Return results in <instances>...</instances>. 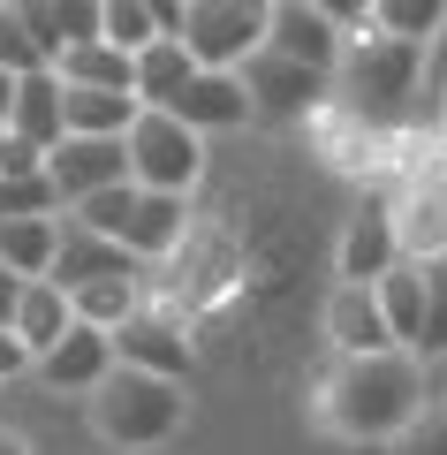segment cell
I'll list each match as a JSON object with an SVG mask.
<instances>
[{
	"label": "cell",
	"instance_id": "7",
	"mask_svg": "<svg viewBox=\"0 0 447 455\" xmlns=\"http://www.w3.org/2000/svg\"><path fill=\"white\" fill-rule=\"evenodd\" d=\"M266 16H273V0H182L175 38L190 46L197 68H235L243 53L266 46Z\"/></svg>",
	"mask_w": 447,
	"mask_h": 455
},
{
	"label": "cell",
	"instance_id": "4",
	"mask_svg": "<svg viewBox=\"0 0 447 455\" xmlns=\"http://www.w3.org/2000/svg\"><path fill=\"white\" fill-rule=\"evenodd\" d=\"M61 212H76L84 228L114 235V243H122L137 266H160L167 251L190 235V197H182V190H137V182H107V190L76 197V205H61Z\"/></svg>",
	"mask_w": 447,
	"mask_h": 455
},
{
	"label": "cell",
	"instance_id": "28",
	"mask_svg": "<svg viewBox=\"0 0 447 455\" xmlns=\"http://www.w3.org/2000/svg\"><path fill=\"white\" fill-rule=\"evenodd\" d=\"M99 38L122 53H137L144 38H160V23H152V8L144 0H99Z\"/></svg>",
	"mask_w": 447,
	"mask_h": 455
},
{
	"label": "cell",
	"instance_id": "17",
	"mask_svg": "<svg viewBox=\"0 0 447 455\" xmlns=\"http://www.w3.org/2000/svg\"><path fill=\"white\" fill-rule=\"evenodd\" d=\"M190 46H182L175 31H160V38H144L137 53H129V99L137 107H175V92L190 84Z\"/></svg>",
	"mask_w": 447,
	"mask_h": 455
},
{
	"label": "cell",
	"instance_id": "34",
	"mask_svg": "<svg viewBox=\"0 0 447 455\" xmlns=\"http://www.w3.org/2000/svg\"><path fill=\"white\" fill-rule=\"evenodd\" d=\"M16 379H31V349L0 326V387H16Z\"/></svg>",
	"mask_w": 447,
	"mask_h": 455
},
{
	"label": "cell",
	"instance_id": "5",
	"mask_svg": "<svg viewBox=\"0 0 447 455\" xmlns=\"http://www.w3.org/2000/svg\"><path fill=\"white\" fill-rule=\"evenodd\" d=\"M410 160H402L395 190H387V212H395V243L402 259H447V152H440V130H410L402 137Z\"/></svg>",
	"mask_w": 447,
	"mask_h": 455
},
{
	"label": "cell",
	"instance_id": "33",
	"mask_svg": "<svg viewBox=\"0 0 447 455\" xmlns=\"http://www.w3.org/2000/svg\"><path fill=\"white\" fill-rule=\"evenodd\" d=\"M38 160H46V152H38V145H23V137L8 130V122H0V175H31Z\"/></svg>",
	"mask_w": 447,
	"mask_h": 455
},
{
	"label": "cell",
	"instance_id": "18",
	"mask_svg": "<svg viewBox=\"0 0 447 455\" xmlns=\"http://www.w3.org/2000/svg\"><path fill=\"white\" fill-rule=\"evenodd\" d=\"M16 8V23L31 31L38 61H53L61 46H76V38H99V0H8Z\"/></svg>",
	"mask_w": 447,
	"mask_h": 455
},
{
	"label": "cell",
	"instance_id": "1",
	"mask_svg": "<svg viewBox=\"0 0 447 455\" xmlns=\"http://www.w3.org/2000/svg\"><path fill=\"white\" fill-rule=\"evenodd\" d=\"M425 395L432 379L410 349H364V357H334V372L319 379V418L326 433L371 448V440H395L425 410Z\"/></svg>",
	"mask_w": 447,
	"mask_h": 455
},
{
	"label": "cell",
	"instance_id": "31",
	"mask_svg": "<svg viewBox=\"0 0 447 455\" xmlns=\"http://www.w3.org/2000/svg\"><path fill=\"white\" fill-rule=\"evenodd\" d=\"M0 68H16V76H23V68H46V61H38V46H31V31L16 23L8 0H0Z\"/></svg>",
	"mask_w": 447,
	"mask_h": 455
},
{
	"label": "cell",
	"instance_id": "15",
	"mask_svg": "<svg viewBox=\"0 0 447 455\" xmlns=\"http://www.w3.org/2000/svg\"><path fill=\"white\" fill-rule=\"evenodd\" d=\"M266 46H273V53H288V61H311V68H326V76H334V61H341V46H349V38H341L334 23L311 8V0H273V16H266Z\"/></svg>",
	"mask_w": 447,
	"mask_h": 455
},
{
	"label": "cell",
	"instance_id": "25",
	"mask_svg": "<svg viewBox=\"0 0 447 455\" xmlns=\"http://www.w3.org/2000/svg\"><path fill=\"white\" fill-rule=\"evenodd\" d=\"M137 304H144V266L137 274H99V281H76V289H68V311L92 319V326H122Z\"/></svg>",
	"mask_w": 447,
	"mask_h": 455
},
{
	"label": "cell",
	"instance_id": "13",
	"mask_svg": "<svg viewBox=\"0 0 447 455\" xmlns=\"http://www.w3.org/2000/svg\"><path fill=\"white\" fill-rule=\"evenodd\" d=\"M175 122H190L197 137H227V130H251V92H243L235 68H190V84L175 92Z\"/></svg>",
	"mask_w": 447,
	"mask_h": 455
},
{
	"label": "cell",
	"instance_id": "14",
	"mask_svg": "<svg viewBox=\"0 0 447 455\" xmlns=\"http://www.w3.org/2000/svg\"><path fill=\"white\" fill-rule=\"evenodd\" d=\"M326 349H334V357L395 349V334H387V319H379L371 281H334V289H326Z\"/></svg>",
	"mask_w": 447,
	"mask_h": 455
},
{
	"label": "cell",
	"instance_id": "3",
	"mask_svg": "<svg viewBox=\"0 0 447 455\" xmlns=\"http://www.w3.org/2000/svg\"><path fill=\"white\" fill-rule=\"evenodd\" d=\"M84 418L107 448L122 455H144V448H167L190 418V387L182 379H160V372H137V364H107L92 395H84Z\"/></svg>",
	"mask_w": 447,
	"mask_h": 455
},
{
	"label": "cell",
	"instance_id": "30",
	"mask_svg": "<svg viewBox=\"0 0 447 455\" xmlns=\"http://www.w3.org/2000/svg\"><path fill=\"white\" fill-rule=\"evenodd\" d=\"M16 212H61L46 167H31V175H0V220H16Z\"/></svg>",
	"mask_w": 447,
	"mask_h": 455
},
{
	"label": "cell",
	"instance_id": "24",
	"mask_svg": "<svg viewBox=\"0 0 447 455\" xmlns=\"http://www.w3.org/2000/svg\"><path fill=\"white\" fill-rule=\"evenodd\" d=\"M46 68H53L61 84H99V92H129V53H122V46H107V38H76V46H61Z\"/></svg>",
	"mask_w": 447,
	"mask_h": 455
},
{
	"label": "cell",
	"instance_id": "12",
	"mask_svg": "<svg viewBox=\"0 0 447 455\" xmlns=\"http://www.w3.org/2000/svg\"><path fill=\"white\" fill-rule=\"evenodd\" d=\"M395 259H402V243H395V212H387V190H364V197L349 205V228H341L334 281H379Z\"/></svg>",
	"mask_w": 447,
	"mask_h": 455
},
{
	"label": "cell",
	"instance_id": "2",
	"mask_svg": "<svg viewBox=\"0 0 447 455\" xmlns=\"http://www.w3.org/2000/svg\"><path fill=\"white\" fill-rule=\"evenodd\" d=\"M326 107L349 114L371 137L417 130V114H425V46L417 38H387V31L349 38L334 61V99Z\"/></svg>",
	"mask_w": 447,
	"mask_h": 455
},
{
	"label": "cell",
	"instance_id": "21",
	"mask_svg": "<svg viewBox=\"0 0 447 455\" xmlns=\"http://www.w3.org/2000/svg\"><path fill=\"white\" fill-rule=\"evenodd\" d=\"M53 243H61V212H16V220H0V266H8L16 281L46 274Z\"/></svg>",
	"mask_w": 447,
	"mask_h": 455
},
{
	"label": "cell",
	"instance_id": "29",
	"mask_svg": "<svg viewBox=\"0 0 447 455\" xmlns=\"http://www.w3.org/2000/svg\"><path fill=\"white\" fill-rule=\"evenodd\" d=\"M395 455H447V395H440V387H432L425 410L395 433Z\"/></svg>",
	"mask_w": 447,
	"mask_h": 455
},
{
	"label": "cell",
	"instance_id": "22",
	"mask_svg": "<svg viewBox=\"0 0 447 455\" xmlns=\"http://www.w3.org/2000/svg\"><path fill=\"white\" fill-rule=\"evenodd\" d=\"M137 99L129 92H99V84H61V137H122Z\"/></svg>",
	"mask_w": 447,
	"mask_h": 455
},
{
	"label": "cell",
	"instance_id": "20",
	"mask_svg": "<svg viewBox=\"0 0 447 455\" xmlns=\"http://www.w3.org/2000/svg\"><path fill=\"white\" fill-rule=\"evenodd\" d=\"M8 130H16L23 145H38V152L61 137V76H53V68H23V76H16V107H8Z\"/></svg>",
	"mask_w": 447,
	"mask_h": 455
},
{
	"label": "cell",
	"instance_id": "36",
	"mask_svg": "<svg viewBox=\"0 0 447 455\" xmlns=\"http://www.w3.org/2000/svg\"><path fill=\"white\" fill-rule=\"evenodd\" d=\"M8 311H16V274L0 266V326H8Z\"/></svg>",
	"mask_w": 447,
	"mask_h": 455
},
{
	"label": "cell",
	"instance_id": "27",
	"mask_svg": "<svg viewBox=\"0 0 447 455\" xmlns=\"http://www.w3.org/2000/svg\"><path fill=\"white\" fill-rule=\"evenodd\" d=\"M440 23H447V0H371V31H387V38H417L425 46Z\"/></svg>",
	"mask_w": 447,
	"mask_h": 455
},
{
	"label": "cell",
	"instance_id": "35",
	"mask_svg": "<svg viewBox=\"0 0 447 455\" xmlns=\"http://www.w3.org/2000/svg\"><path fill=\"white\" fill-rule=\"evenodd\" d=\"M144 8H152V23H160V31H175V23H182V0H144Z\"/></svg>",
	"mask_w": 447,
	"mask_h": 455
},
{
	"label": "cell",
	"instance_id": "19",
	"mask_svg": "<svg viewBox=\"0 0 447 455\" xmlns=\"http://www.w3.org/2000/svg\"><path fill=\"white\" fill-rule=\"evenodd\" d=\"M68 319H76V311H68V289H61V281H46V274H38V281H16L8 334H16L31 357H38V349H53V341L68 334Z\"/></svg>",
	"mask_w": 447,
	"mask_h": 455
},
{
	"label": "cell",
	"instance_id": "8",
	"mask_svg": "<svg viewBox=\"0 0 447 455\" xmlns=\"http://www.w3.org/2000/svg\"><path fill=\"white\" fill-rule=\"evenodd\" d=\"M235 76H243V92H251V114H258V122H311V114L334 99V76H326V68L288 61V53H273V46L243 53Z\"/></svg>",
	"mask_w": 447,
	"mask_h": 455
},
{
	"label": "cell",
	"instance_id": "9",
	"mask_svg": "<svg viewBox=\"0 0 447 455\" xmlns=\"http://www.w3.org/2000/svg\"><path fill=\"white\" fill-rule=\"evenodd\" d=\"M107 341H114V364H137V372H160V379H190V326H182V311L152 304V289H144V304L122 326H107Z\"/></svg>",
	"mask_w": 447,
	"mask_h": 455
},
{
	"label": "cell",
	"instance_id": "26",
	"mask_svg": "<svg viewBox=\"0 0 447 455\" xmlns=\"http://www.w3.org/2000/svg\"><path fill=\"white\" fill-rule=\"evenodd\" d=\"M410 357L417 364H447V259H425V311H417Z\"/></svg>",
	"mask_w": 447,
	"mask_h": 455
},
{
	"label": "cell",
	"instance_id": "23",
	"mask_svg": "<svg viewBox=\"0 0 447 455\" xmlns=\"http://www.w3.org/2000/svg\"><path fill=\"white\" fill-rule=\"evenodd\" d=\"M371 296H379V319H387V334H395V349H410L417 311H425V266H417V259H395L379 281H371Z\"/></svg>",
	"mask_w": 447,
	"mask_h": 455
},
{
	"label": "cell",
	"instance_id": "6",
	"mask_svg": "<svg viewBox=\"0 0 447 455\" xmlns=\"http://www.w3.org/2000/svg\"><path fill=\"white\" fill-rule=\"evenodd\" d=\"M122 152H129V182L137 190H182L190 197L205 182V137L190 122H175L167 107H137L122 130Z\"/></svg>",
	"mask_w": 447,
	"mask_h": 455
},
{
	"label": "cell",
	"instance_id": "11",
	"mask_svg": "<svg viewBox=\"0 0 447 455\" xmlns=\"http://www.w3.org/2000/svg\"><path fill=\"white\" fill-rule=\"evenodd\" d=\"M107 364H114L107 326L68 319V334L53 341V349H38V357H31V379H38V387H53V395H92L99 379H107Z\"/></svg>",
	"mask_w": 447,
	"mask_h": 455
},
{
	"label": "cell",
	"instance_id": "10",
	"mask_svg": "<svg viewBox=\"0 0 447 455\" xmlns=\"http://www.w3.org/2000/svg\"><path fill=\"white\" fill-rule=\"evenodd\" d=\"M46 182H53V197L61 205H76V197H92V190H107V182H129V152H122V137H53L46 145Z\"/></svg>",
	"mask_w": 447,
	"mask_h": 455
},
{
	"label": "cell",
	"instance_id": "32",
	"mask_svg": "<svg viewBox=\"0 0 447 455\" xmlns=\"http://www.w3.org/2000/svg\"><path fill=\"white\" fill-rule=\"evenodd\" d=\"M311 8H319L341 38H364V31H371V0H311Z\"/></svg>",
	"mask_w": 447,
	"mask_h": 455
},
{
	"label": "cell",
	"instance_id": "37",
	"mask_svg": "<svg viewBox=\"0 0 447 455\" xmlns=\"http://www.w3.org/2000/svg\"><path fill=\"white\" fill-rule=\"evenodd\" d=\"M8 107H16V68H0V122H8Z\"/></svg>",
	"mask_w": 447,
	"mask_h": 455
},
{
	"label": "cell",
	"instance_id": "16",
	"mask_svg": "<svg viewBox=\"0 0 447 455\" xmlns=\"http://www.w3.org/2000/svg\"><path fill=\"white\" fill-rule=\"evenodd\" d=\"M99 274H137V259H129V251L114 243V235L84 228L76 212H61V243H53V266H46V281L76 289V281H99Z\"/></svg>",
	"mask_w": 447,
	"mask_h": 455
},
{
	"label": "cell",
	"instance_id": "38",
	"mask_svg": "<svg viewBox=\"0 0 447 455\" xmlns=\"http://www.w3.org/2000/svg\"><path fill=\"white\" fill-rule=\"evenodd\" d=\"M0 455H31V448H23V440H16V433H0Z\"/></svg>",
	"mask_w": 447,
	"mask_h": 455
}]
</instances>
